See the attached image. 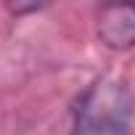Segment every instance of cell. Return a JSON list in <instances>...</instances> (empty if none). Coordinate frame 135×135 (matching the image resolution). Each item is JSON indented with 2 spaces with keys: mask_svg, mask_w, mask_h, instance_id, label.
<instances>
[{
  "mask_svg": "<svg viewBox=\"0 0 135 135\" xmlns=\"http://www.w3.org/2000/svg\"><path fill=\"white\" fill-rule=\"evenodd\" d=\"M72 135H135V93L124 80L98 77L72 111Z\"/></svg>",
  "mask_w": 135,
  "mask_h": 135,
  "instance_id": "cell-1",
  "label": "cell"
},
{
  "mask_svg": "<svg viewBox=\"0 0 135 135\" xmlns=\"http://www.w3.org/2000/svg\"><path fill=\"white\" fill-rule=\"evenodd\" d=\"M95 35L109 50L135 48V3H111L98 13Z\"/></svg>",
  "mask_w": 135,
  "mask_h": 135,
  "instance_id": "cell-2",
  "label": "cell"
}]
</instances>
